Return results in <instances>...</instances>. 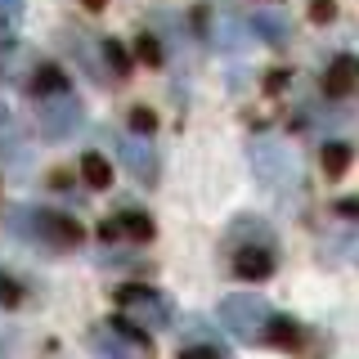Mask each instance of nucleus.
Here are the masks:
<instances>
[{
  "label": "nucleus",
  "mask_w": 359,
  "mask_h": 359,
  "mask_svg": "<svg viewBox=\"0 0 359 359\" xmlns=\"http://www.w3.org/2000/svg\"><path fill=\"white\" fill-rule=\"evenodd\" d=\"M224 319L233 323V332L252 337L261 328V319H265V306H256V301H229V306H224Z\"/></svg>",
  "instance_id": "obj_1"
},
{
  "label": "nucleus",
  "mask_w": 359,
  "mask_h": 359,
  "mask_svg": "<svg viewBox=\"0 0 359 359\" xmlns=\"http://www.w3.org/2000/svg\"><path fill=\"white\" fill-rule=\"evenodd\" d=\"M41 233L54 247H76L81 243V224H72L67 216H41Z\"/></svg>",
  "instance_id": "obj_2"
},
{
  "label": "nucleus",
  "mask_w": 359,
  "mask_h": 359,
  "mask_svg": "<svg viewBox=\"0 0 359 359\" xmlns=\"http://www.w3.org/2000/svg\"><path fill=\"white\" fill-rule=\"evenodd\" d=\"M233 269H238L243 278H265L269 269H274V256H269L265 247H243L238 261H233Z\"/></svg>",
  "instance_id": "obj_3"
},
{
  "label": "nucleus",
  "mask_w": 359,
  "mask_h": 359,
  "mask_svg": "<svg viewBox=\"0 0 359 359\" xmlns=\"http://www.w3.org/2000/svg\"><path fill=\"white\" fill-rule=\"evenodd\" d=\"M355 81H359V59H337L328 67V90H332V95H346Z\"/></svg>",
  "instance_id": "obj_4"
},
{
  "label": "nucleus",
  "mask_w": 359,
  "mask_h": 359,
  "mask_svg": "<svg viewBox=\"0 0 359 359\" xmlns=\"http://www.w3.org/2000/svg\"><path fill=\"white\" fill-rule=\"evenodd\" d=\"M108 238H112V233H126V238H153V224L149 220H144V216H135V211H130V216H121V220H108Z\"/></svg>",
  "instance_id": "obj_5"
},
{
  "label": "nucleus",
  "mask_w": 359,
  "mask_h": 359,
  "mask_svg": "<svg viewBox=\"0 0 359 359\" xmlns=\"http://www.w3.org/2000/svg\"><path fill=\"white\" fill-rule=\"evenodd\" d=\"M81 175L90 180V189H108V184H112V166H108L99 153H86V157H81Z\"/></svg>",
  "instance_id": "obj_6"
},
{
  "label": "nucleus",
  "mask_w": 359,
  "mask_h": 359,
  "mask_svg": "<svg viewBox=\"0 0 359 359\" xmlns=\"http://www.w3.org/2000/svg\"><path fill=\"white\" fill-rule=\"evenodd\" d=\"M346 166H351V149H346V144H328V149H323V171L341 175Z\"/></svg>",
  "instance_id": "obj_7"
},
{
  "label": "nucleus",
  "mask_w": 359,
  "mask_h": 359,
  "mask_svg": "<svg viewBox=\"0 0 359 359\" xmlns=\"http://www.w3.org/2000/svg\"><path fill=\"white\" fill-rule=\"evenodd\" d=\"M36 90H41V95H63L59 67H41V72H36Z\"/></svg>",
  "instance_id": "obj_8"
},
{
  "label": "nucleus",
  "mask_w": 359,
  "mask_h": 359,
  "mask_svg": "<svg viewBox=\"0 0 359 359\" xmlns=\"http://www.w3.org/2000/svg\"><path fill=\"white\" fill-rule=\"evenodd\" d=\"M269 337H274L278 346H297V328H292L287 319H274V323H269Z\"/></svg>",
  "instance_id": "obj_9"
},
{
  "label": "nucleus",
  "mask_w": 359,
  "mask_h": 359,
  "mask_svg": "<svg viewBox=\"0 0 359 359\" xmlns=\"http://www.w3.org/2000/svg\"><path fill=\"white\" fill-rule=\"evenodd\" d=\"M0 18L14 22V18H18V0H0Z\"/></svg>",
  "instance_id": "obj_10"
},
{
  "label": "nucleus",
  "mask_w": 359,
  "mask_h": 359,
  "mask_svg": "<svg viewBox=\"0 0 359 359\" xmlns=\"http://www.w3.org/2000/svg\"><path fill=\"white\" fill-rule=\"evenodd\" d=\"M337 211H341V216H359V198H351V202H337Z\"/></svg>",
  "instance_id": "obj_11"
},
{
  "label": "nucleus",
  "mask_w": 359,
  "mask_h": 359,
  "mask_svg": "<svg viewBox=\"0 0 359 359\" xmlns=\"http://www.w3.org/2000/svg\"><path fill=\"white\" fill-rule=\"evenodd\" d=\"M332 14V0H314V18H328Z\"/></svg>",
  "instance_id": "obj_12"
},
{
  "label": "nucleus",
  "mask_w": 359,
  "mask_h": 359,
  "mask_svg": "<svg viewBox=\"0 0 359 359\" xmlns=\"http://www.w3.org/2000/svg\"><path fill=\"white\" fill-rule=\"evenodd\" d=\"M140 54H144V59H153V63H157V45H153V41H140Z\"/></svg>",
  "instance_id": "obj_13"
},
{
  "label": "nucleus",
  "mask_w": 359,
  "mask_h": 359,
  "mask_svg": "<svg viewBox=\"0 0 359 359\" xmlns=\"http://www.w3.org/2000/svg\"><path fill=\"white\" fill-rule=\"evenodd\" d=\"M184 359H216L211 351H184Z\"/></svg>",
  "instance_id": "obj_14"
},
{
  "label": "nucleus",
  "mask_w": 359,
  "mask_h": 359,
  "mask_svg": "<svg viewBox=\"0 0 359 359\" xmlns=\"http://www.w3.org/2000/svg\"><path fill=\"white\" fill-rule=\"evenodd\" d=\"M86 5H95V9H99V5H104V0H86Z\"/></svg>",
  "instance_id": "obj_15"
}]
</instances>
